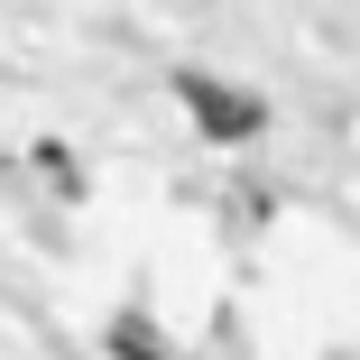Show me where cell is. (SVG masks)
<instances>
[{
  "instance_id": "obj_1",
  "label": "cell",
  "mask_w": 360,
  "mask_h": 360,
  "mask_svg": "<svg viewBox=\"0 0 360 360\" xmlns=\"http://www.w3.org/2000/svg\"><path fill=\"white\" fill-rule=\"evenodd\" d=\"M176 102L194 111V129H203V139H222V148H231V139H259V120H268V102H259V93H231V84L194 75V65L176 75Z\"/></svg>"
},
{
  "instance_id": "obj_2",
  "label": "cell",
  "mask_w": 360,
  "mask_h": 360,
  "mask_svg": "<svg viewBox=\"0 0 360 360\" xmlns=\"http://www.w3.org/2000/svg\"><path fill=\"white\" fill-rule=\"evenodd\" d=\"M111 351H129V360H158L167 342H158V323H148V314H120V323H111Z\"/></svg>"
}]
</instances>
